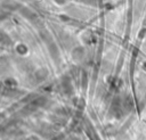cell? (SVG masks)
Returning a JSON list of instances; mask_svg holds the SVG:
<instances>
[{
    "label": "cell",
    "mask_w": 146,
    "mask_h": 140,
    "mask_svg": "<svg viewBox=\"0 0 146 140\" xmlns=\"http://www.w3.org/2000/svg\"><path fill=\"white\" fill-rule=\"evenodd\" d=\"M26 140H39V139H38L36 137H29Z\"/></svg>",
    "instance_id": "6da1fadb"
}]
</instances>
